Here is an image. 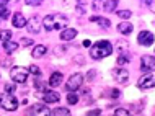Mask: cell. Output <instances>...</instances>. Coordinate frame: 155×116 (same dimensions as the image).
<instances>
[{"instance_id": "cell-33", "label": "cell", "mask_w": 155, "mask_h": 116, "mask_svg": "<svg viewBox=\"0 0 155 116\" xmlns=\"http://www.w3.org/2000/svg\"><path fill=\"white\" fill-rule=\"evenodd\" d=\"M35 87H36V88H41L43 92H46V84H44V82H39V80H38Z\"/></svg>"}, {"instance_id": "cell-23", "label": "cell", "mask_w": 155, "mask_h": 116, "mask_svg": "<svg viewBox=\"0 0 155 116\" xmlns=\"http://www.w3.org/2000/svg\"><path fill=\"white\" fill-rule=\"evenodd\" d=\"M51 116H70V111L67 108H62V106H59V108H56L51 113Z\"/></svg>"}, {"instance_id": "cell-3", "label": "cell", "mask_w": 155, "mask_h": 116, "mask_svg": "<svg viewBox=\"0 0 155 116\" xmlns=\"http://www.w3.org/2000/svg\"><path fill=\"white\" fill-rule=\"evenodd\" d=\"M28 75H30V72H28L26 67L15 65V67L10 69V77L13 82H16V84H25V82L28 80Z\"/></svg>"}, {"instance_id": "cell-24", "label": "cell", "mask_w": 155, "mask_h": 116, "mask_svg": "<svg viewBox=\"0 0 155 116\" xmlns=\"http://www.w3.org/2000/svg\"><path fill=\"white\" fill-rule=\"evenodd\" d=\"M7 3L8 2H0V20L7 18V16L10 15V12H8V8H7Z\"/></svg>"}, {"instance_id": "cell-21", "label": "cell", "mask_w": 155, "mask_h": 116, "mask_svg": "<svg viewBox=\"0 0 155 116\" xmlns=\"http://www.w3.org/2000/svg\"><path fill=\"white\" fill-rule=\"evenodd\" d=\"M132 61V56L129 54L127 51H124V52H119V56H118V64L119 65H123V64H127V62H131Z\"/></svg>"}, {"instance_id": "cell-25", "label": "cell", "mask_w": 155, "mask_h": 116, "mask_svg": "<svg viewBox=\"0 0 155 116\" xmlns=\"http://www.w3.org/2000/svg\"><path fill=\"white\" fill-rule=\"evenodd\" d=\"M78 100H80V97H78L77 93H69L67 95V103H69V105H77Z\"/></svg>"}, {"instance_id": "cell-30", "label": "cell", "mask_w": 155, "mask_h": 116, "mask_svg": "<svg viewBox=\"0 0 155 116\" xmlns=\"http://www.w3.org/2000/svg\"><path fill=\"white\" fill-rule=\"evenodd\" d=\"M31 44H33V39H28V38H23L21 41H20V46H25V48L31 46Z\"/></svg>"}, {"instance_id": "cell-5", "label": "cell", "mask_w": 155, "mask_h": 116, "mask_svg": "<svg viewBox=\"0 0 155 116\" xmlns=\"http://www.w3.org/2000/svg\"><path fill=\"white\" fill-rule=\"evenodd\" d=\"M82 84H83V75L82 74H74V75L67 80L65 88L69 90V93H75L82 87Z\"/></svg>"}, {"instance_id": "cell-35", "label": "cell", "mask_w": 155, "mask_h": 116, "mask_svg": "<svg viewBox=\"0 0 155 116\" xmlns=\"http://www.w3.org/2000/svg\"><path fill=\"white\" fill-rule=\"evenodd\" d=\"M96 75V72H95V70H90V72H88V78H90V80H91V78H93Z\"/></svg>"}, {"instance_id": "cell-8", "label": "cell", "mask_w": 155, "mask_h": 116, "mask_svg": "<svg viewBox=\"0 0 155 116\" xmlns=\"http://www.w3.org/2000/svg\"><path fill=\"white\" fill-rule=\"evenodd\" d=\"M30 114L31 116H51V110L46 105H41V103H36L30 108Z\"/></svg>"}, {"instance_id": "cell-15", "label": "cell", "mask_w": 155, "mask_h": 116, "mask_svg": "<svg viewBox=\"0 0 155 116\" xmlns=\"http://www.w3.org/2000/svg\"><path fill=\"white\" fill-rule=\"evenodd\" d=\"M118 31L121 33V35L127 36V35H131V33L134 31V26H132V23H129V22H121L118 25Z\"/></svg>"}, {"instance_id": "cell-12", "label": "cell", "mask_w": 155, "mask_h": 116, "mask_svg": "<svg viewBox=\"0 0 155 116\" xmlns=\"http://www.w3.org/2000/svg\"><path fill=\"white\" fill-rule=\"evenodd\" d=\"M144 72H152L153 70V56H144L142 57V67H140Z\"/></svg>"}, {"instance_id": "cell-32", "label": "cell", "mask_w": 155, "mask_h": 116, "mask_svg": "<svg viewBox=\"0 0 155 116\" xmlns=\"http://www.w3.org/2000/svg\"><path fill=\"white\" fill-rule=\"evenodd\" d=\"M87 116H101V110H93V111H88Z\"/></svg>"}, {"instance_id": "cell-6", "label": "cell", "mask_w": 155, "mask_h": 116, "mask_svg": "<svg viewBox=\"0 0 155 116\" xmlns=\"http://www.w3.org/2000/svg\"><path fill=\"white\" fill-rule=\"evenodd\" d=\"M137 87H139L140 90L153 88V87H155V77H153V74L150 72V74H147V75L140 77V78H139V82H137Z\"/></svg>"}, {"instance_id": "cell-36", "label": "cell", "mask_w": 155, "mask_h": 116, "mask_svg": "<svg viewBox=\"0 0 155 116\" xmlns=\"http://www.w3.org/2000/svg\"><path fill=\"white\" fill-rule=\"evenodd\" d=\"M83 46H85V48H90V46H91V43H90L88 39H85V41H83Z\"/></svg>"}, {"instance_id": "cell-11", "label": "cell", "mask_w": 155, "mask_h": 116, "mask_svg": "<svg viewBox=\"0 0 155 116\" xmlns=\"http://www.w3.org/2000/svg\"><path fill=\"white\" fill-rule=\"evenodd\" d=\"M41 25H43V22H41L39 16H33V18L28 20L26 26H28V31H31V33H39V31H41Z\"/></svg>"}, {"instance_id": "cell-18", "label": "cell", "mask_w": 155, "mask_h": 116, "mask_svg": "<svg viewBox=\"0 0 155 116\" xmlns=\"http://www.w3.org/2000/svg\"><path fill=\"white\" fill-rule=\"evenodd\" d=\"M46 52H48V48L44 46V44H38V46L33 49V52H31V56L35 57V59H39V57H43Z\"/></svg>"}, {"instance_id": "cell-28", "label": "cell", "mask_w": 155, "mask_h": 116, "mask_svg": "<svg viewBox=\"0 0 155 116\" xmlns=\"http://www.w3.org/2000/svg\"><path fill=\"white\" fill-rule=\"evenodd\" d=\"M3 88H5V93H12V95H13L15 90H16V85L15 84H5Z\"/></svg>"}, {"instance_id": "cell-10", "label": "cell", "mask_w": 155, "mask_h": 116, "mask_svg": "<svg viewBox=\"0 0 155 116\" xmlns=\"http://www.w3.org/2000/svg\"><path fill=\"white\" fill-rule=\"evenodd\" d=\"M41 100L44 103H57L61 100V95L54 90H46V92L41 93Z\"/></svg>"}, {"instance_id": "cell-7", "label": "cell", "mask_w": 155, "mask_h": 116, "mask_svg": "<svg viewBox=\"0 0 155 116\" xmlns=\"http://www.w3.org/2000/svg\"><path fill=\"white\" fill-rule=\"evenodd\" d=\"M111 75L118 84H127L129 80V72L126 69H121V67H114L111 70Z\"/></svg>"}, {"instance_id": "cell-19", "label": "cell", "mask_w": 155, "mask_h": 116, "mask_svg": "<svg viewBox=\"0 0 155 116\" xmlns=\"http://www.w3.org/2000/svg\"><path fill=\"white\" fill-rule=\"evenodd\" d=\"M118 5H119L118 0H106V2H103V10L104 12H114Z\"/></svg>"}, {"instance_id": "cell-9", "label": "cell", "mask_w": 155, "mask_h": 116, "mask_svg": "<svg viewBox=\"0 0 155 116\" xmlns=\"http://www.w3.org/2000/svg\"><path fill=\"white\" fill-rule=\"evenodd\" d=\"M137 41H139V44L142 46H152L153 44V33L152 31H140L139 36H137Z\"/></svg>"}, {"instance_id": "cell-27", "label": "cell", "mask_w": 155, "mask_h": 116, "mask_svg": "<svg viewBox=\"0 0 155 116\" xmlns=\"http://www.w3.org/2000/svg\"><path fill=\"white\" fill-rule=\"evenodd\" d=\"M114 116H131V113L126 108H118V110H114Z\"/></svg>"}, {"instance_id": "cell-17", "label": "cell", "mask_w": 155, "mask_h": 116, "mask_svg": "<svg viewBox=\"0 0 155 116\" xmlns=\"http://www.w3.org/2000/svg\"><path fill=\"white\" fill-rule=\"evenodd\" d=\"M62 74L61 72H54V74H51V77H49V85L51 87H59L61 84H62Z\"/></svg>"}, {"instance_id": "cell-26", "label": "cell", "mask_w": 155, "mask_h": 116, "mask_svg": "<svg viewBox=\"0 0 155 116\" xmlns=\"http://www.w3.org/2000/svg\"><path fill=\"white\" fill-rule=\"evenodd\" d=\"M28 72L30 74H33V75H41V69L38 67V65H30V67H28Z\"/></svg>"}, {"instance_id": "cell-13", "label": "cell", "mask_w": 155, "mask_h": 116, "mask_svg": "<svg viewBox=\"0 0 155 116\" xmlns=\"http://www.w3.org/2000/svg\"><path fill=\"white\" fill-rule=\"evenodd\" d=\"M26 23H28V20L25 18L21 13H15L13 18H12V25H13L15 28H25Z\"/></svg>"}, {"instance_id": "cell-14", "label": "cell", "mask_w": 155, "mask_h": 116, "mask_svg": "<svg viewBox=\"0 0 155 116\" xmlns=\"http://www.w3.org/2000/svg\"><path fill=\"white\" fill-rule=\"evenodd\" d=\"M77 36V30L75 28H65L61 31V39L62 41H72Z\"/></svg>"}, {"instance_id": "cell-29", "label": "cell", "mask_w": 155, "mask_h": 116, "mask_svg": "<svg viewBox=\"0 0 155 116\" xmlns=\"http://www.w3.org/2000/svg\"><path fill=\"white\" fill-rule=\"evenodd\" d=\"M118 15H119V18H124V20H127L132 16V13L129 10H121V12H118Z\"/></svg>"}, {"instance_id": "cell-2", "label": "cell", "mask_w": 155, "mask_h": 116, "mask_svg": "<svg viewBox=\"0 0 155 116\" xmlns=\"http://www.w3.org/2000/svg\"><path fill=\"white\" fill-rule=\"evenodd\" d=\"M113 52V46L110 41L101 39V41H96L93 46H90V56L93 59H103V57H108Z\"/></svg>"}, {"instance_id": "cell-31", "label": "cell", "mask_w": 155, "mask_h": 116, "mask_svg": "<svg viewBox=\"0 0 155 116\" xmlns=\"http://www.w3.org/2000/svg\"><path fill=\"white\" fill-rule=\"evenodd\" d=\"M26 5H33V7H36V5H41V0H26Z\"/></svg>"}, {"instance_id": "cell-22", "label": "cell", "mask_w": 155, "mask_h": 116, "mask_svg": "<svg viewBox=\"0 0 155 116\" xmlns=\"http://www.w3.org/2000/svg\"><path fill=\"white\" fill-rule=\"evenodd\" d=\"M10 38H12V31H8V30H2V31H0V43H2V44L8 43Z\"/></svg>"}, {"instance_id": "cell-20", "label": "cell", "mask_w": 155, "mask_h": 116, "mask_svg": "<svg viewBox=\"0 0 155 116\" xmlns=\"http://www.w3.org/2000/svg\"><path fill=\"white\" fill-rule=\"evenodd\" d=\"M18 48H20V44L15 43V41H8V43L3 44V49H5L7 54H13V52H15Z\"/></svg>"}, {"instance_id": "cell-34", "label": "cell", "mask_w": 155, "mask_h": 116, "mask_svg": "<svg viewBox=\"0 0 155 116\" xmlns=\"http://www.w3.org/2000/svg\"><path fill=\"white\" fill-rule=\"evenodd\" d=\"M83 5H85V3H80V2L77 3V12L78 13H85V7Z\"/></svg>"}, {"instance_id": "cell-4", "label": "cell", "mask_w": 155, "mask_h": 116, "mask_svg": "<svg viewBox=\"0 0 155 116\" xmlns=\"http://www.w3.org/2000/svg\"><path fill=\"white\" fill-rule=\"evenodd\" d=\"M0 106L7 111H15L18 108V100L12 93H3V95H0Z\"/></svg>"}, {"instance_id": "cell-1", "label": "cell", "mask_w": 155, "mask_h": 116, "mask_svg": "<svg viewBox=\"0 0 155 116\" xmlns=\"http://www.w3.org/2000/svg\"><path fill=\"white\" fill-rule=\"evenodd\" d=\"M69 25V18L62 13H54L48 15L43 18V28L46 31H54V30H65Z\"/></svg>"}, {"instance_id": "cell-16", "label": "cell", "mask_w": 155, "mask_h": 116, "mask_svg": "<svg viewBox=\"0 0 155 116\" xmlns=\"http://www.w3.org/2000/svg\"><path fill=\"white\" fill-rule=\"evenodd\" d=\"M91 23H98L100 28H103V30H108V28L111 26V22L108 18H101V16H91L90 18Z\"/></svg>"}]
</instances>
